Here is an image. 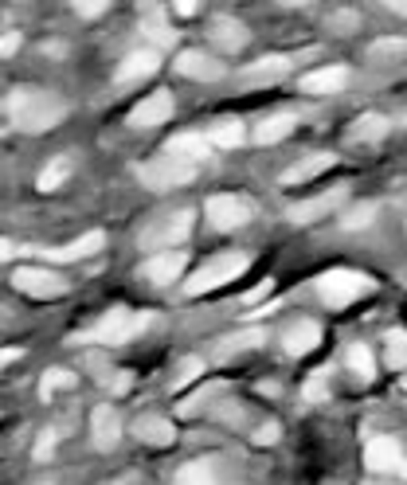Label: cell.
Masks as SVG:
<instances>
[{"label": "cell", "instance_id": "cell-1", "mask_svg": "<svg viewBox=\"0 0 407 485\" xmlns=\"http://www.w3.org/2000/svg\"><path fill=\"white\" fill-rule=\"evenodd\" d=\"M4 110L20 130H28V133H44V130H52V125L63 122V102L47 91H36V86H20V91H12L4 98Z\"/></svg>", "mask_w": 407, "mask_h": 485}, {"label": "cell", "instance_id": "cell-2", "mask_svg": "<svg viewBox=\"0 0 407 485\" xmlns=\"http://www.w3.org/2000/svg\"><path fill=\"white\" fill-rule=\"evenodd\" d=\"M243 271H247V255H216V259H208L200 271L184 282V294L188 298H200L208 290H220L224 282H235Z\"/></svg>", "mask_w": 407, "mask_h": 485}, {"label": "cell", "instance_id": "cell-3", "mask_svg": "<svg viewBox=\"0 0 407 485\" xmlns=\"http://www.w3.org/2000/svg\"><path fill=\"white\" fill-rule=\"evenodd\" d=\"M372 290V279L369 274H356V271H330L317 279V294H322L325 305H333V310H341V305L356 302L361 294Z\"/></svg>", "mask_w": 407, "mask_h": 485}, {"label": "cell", "instance_id": "cell-4", "mask_svg": "<svg viewBox=\"0 0 407 485\" xmlns=\"http://www.w3.org/2000/svg\"><path fill=\"white\" fill-rule=\"evenodd\" d=\"M153 321L149 313H130V310H110L102 321L94 325L91 333H83V341H98V344H122L130 341L134 333H142L145 325Z\"/></svg>", "mask_w": 407, "mask_h": 485}, {"label": "cell", "instance_id": "cell-5", "mask_svg": "<svg viewBox=\"0 0 407 485\" xmlns=\"http://www.w3.org/2000/svg\"><path fill=\"white\" fill-rule=\"evenodd\" d=\"M137 176H142V184L153 188V192H168V188H181L188 181H196V165L176 161V157H157V161L137 168Z\"/></svg>", "mask_w": 407, "mask_h": 485}, {"label": "cell", "instance_id": "cell-6", "mask_svg": "<svg viewBox=\"0 0 407 485\" xmlns=\"http://www.w3.org/2000/svg\"><path fill=\"white\" fill-rule=\"evenodd\" d=\"M192 220H196V215L188 212V207H184V212H176V215H165V220L157 223L153 231L142 235V247H145V251H157V255L176 251V247H181L188 235H192Z\"/></svg>", "mask_w": 407, "mask_h": 485}, {"label": "cell", "instance_id": "cell-7", "mask_svg": "<svg viewBox=\"0 0 407 485\" xmlns=\"http://www.w3.org/2000/svg\"><path fill=\"white\" fill-rule=\"evenodd\" d=\"M349 200V184H337L330 192L313 196V200H297L286 207V215H290V223H313V220H325V215H333L337 207Z\"/></svg>", "mask_w": 407, "mask_h": 485}, {"label": "cell", "instance_id": "cell-8", "mask_svg": "<svg viewBox=\"0 0 407 485\" xmlns=\"http://www.w3.org/2000/svg\"><path fill=\"white\" fill-rule=\"evenodd\" d=\"M204 212L212 220V227H220V231H235V227H243L251 220V204L243 196H212L204 204Z\"/></svg>", "mask_w": 407, "mask_h": 485}, {"label": "cell", "instance_id": "cell-9", "mask_svg": "<svg viewBox=\"0 0 407 485\" xmlns=\"http://www.w3.org/2000/svg\"><path fill=\"white\" fill-rule=\"evenodd\" d=\"M12 286L20 294H32V298H59L67 290V282L52 271H39V266H20L12 274Z\"/></svg>", "mask_w": 407, "mask_h": 485}, {"label": "cell", "instance_id": "cell-10", "mask_svg": "<svg viewBox=\"0 0 407 485\" xmlns=\"http://www.w3.org/2000/svg\"><path fill=\"white\" fill-rule=\"evenodd\" d=\"M364 466L372 473H392V470H403V450L395 439H369V447H364Z\"/></svg>", "mask_w": 407, "mask_h": 485}, {"label": "cell", "instance_id": "cell-11", "mask_svg": "<svg viewBox=\"0 0 407 485\" xmlns=\"http://www.w3.org/2000/svg\"><path fill=\"white\" fill-rule=\"evenodd\" d=\"M173 117V94L168 91H157V94H149L142 98V102L134 106V114H130V125H137V130H149V125H161Z\"/></svg>", "mask_w": 407, "mask_h": 485}, {"label": "cell", "instance_id": "cell-12", "mask_svg": "<svg viewBox=\"0 0 407 485\" xmlns=\"http://www.w3.org/2000/svg\"><path fill=\"white\" fill-rule=\"evenodd\" d=\"M184 266H188V255H184V251H165V255H153V259L142 266V274H145L149 282L165 286V282H176V279H181Z\"/></svg>", "mask_w": 407, "mask_h": 485}, {"label": "cell", "instance_id": "cell-13", "mask_svg": "<svg viewBox=\"0 0 407 485\" xmlns=\"http://www.w3.org/2000/svg\"><path fill=\"white\" fill-rule=\"evenodd\" d=\"M102 243H106L102 231H86L83 239H75L67 247H55V251H39V255H47L52 263H78V259H91L94 251H102Z\"/></svg>", "mask_w": 407, "mask_h": 485}, {"label": "cell", "instance_id": "cell-14", "mask_svg": "<svg viewBox=\"0 0 407 485\" xmlns=\"http://www.w3.org/2000/svg\"><path fill=\"white\" fill-rule=\"evenodd\" d=\"M168 157H176V161H188V165H200L208 153H212V141H208L204 133H176L173 141L165 145Z\"/></svg>", "mask_w": 407, "mask_h": 485}, {"label": "cell", "instance_id": "cell-15", "mask_svg": "<svg viewBox=\"0 0 407 485\" xmlns=\"http://www.w3.org/2000/svg\"><path fill=\"white\" fill-rule=\"evenodd\" d=\"M176 71L188 75V78H204V83H212V78L224 75V63H216V59L204 55V52H181L176 55Z\"/></svg>", "mask_w": 407, "mask_h": 485}, {"label": "cell", "instance_id": "cell-16", "mask_svg": "<svg viewBox=\"0 0 407 485\" xmlns=\"http://www.w3.org/2000/svg\"><path fill=\"white\" fill-rule=\"evenodd\" d=\"M157 67H161V55L157 52H134V55H126L122 59V67H118V83H137V78H149V75H157Z\"/></svg>", "mask_w": 407, "mask_h": 485}, {"label": "cell", "instance_id": "cell-17", "mask_svg": "<svg viewBox=\"0 0 407 485\" xmlns=\"http://www.w3.org/2000/svg\"><path fill=\"white\" fill-rule=\"evenodd\" d=\"M91 431H94V447L98 450H110L118 442V434H122V423H118V415L110 403H102V408H94L91 415Z\"/></svg>", "mask_w": 407, "mask_h": 485}, {"label": "cell", "instance_id": "cell-18", "mask_svg": "<svg viewBox=\"0 0 407 485\" xmlns=\"http://www.w3.org/2000/svg\"><path fill=\"white\" fill-rule=\"evenodd\" d=\"M333 161H337L333 153H310L305 161H297L294 168H286L282 184H305V181H313V176H322L325 168H333Z\"/></svg>", "mask_w": 407, "mask_h": 485}, {"label": "cell", "instance_id": "cell-19", "mask_svg": "<svg viewBox=\"0 0 407 485\" xmlns=\"http://www.w3.org/2000/svg\"><path fill=\"white\" fill-rule=\"evenodd\" d=\"M349 83V71L345 67H322V71H310L302 78V91H310V94H333V91H341V86Z\"/></svg>", "mask_w": 407, "mask_h": 485}, {"label": "cell", "instance_id": "cell-20", "mask_svg": "<svg viewBox=\"0 0 407 485\" xmlns=\"http://www.w3.org/2000/svg\"><path fill=\"white\" fill-rule=\"evenodd\" d=\"M282 341H286V352L290 356H305V352H313L317 344H322V329H317L313 321H297Z\"/></svg>", "mask_w": 407, "mask_h": 485}, {"label": "cell", "instance_id": "cell-21", "mask_svg": "<svg viewBox=\"0 0 407 485\" xmlns=\"http://www.w3.org/2000/svg\"><path fill=\"white\" fill-rule=\"evenodd\" d=\"M294 125H297L294 114H274V117H266L259 130H255V141H259V145H278V141H286V137L294 133Z\"/></svg>", "mask_w": 407, "mask_h": 485}, {"label": "cell", "instance_id": "cell-22", "mask_svg": "<svg viewBox=\"0 0 407 485\" xmlns=\"http://www.w3.org/2000/svg\"><path fill=\"white\" fill-rule=\"evenodd\" d=\"M290 71V59L286 55H263V59H255L251 67L243 71V78H251V83H274L278 75H286Z\"/></svg>", "mask_w": 407, "mask_h": 485}, {"label": "cell", "instance_id": "cell-23", "mask_svg": "<svg viewBox=\"0 0 407 485\" xmlns=\"http://www.w3.org/2000/svg\"><path fill=\"white\" fill-rule=\"evenodd\" d=\"M71 153H59V157H52V161H47V168L44 173H39V181H36V188L39 192H55L59 184L67 181V176H71Z\"/></svg>", "mask_w": 407, "mask_h": 485}, {"label": "cell", "instance_id": "cell-24", "mask_svg": "<svg viewBox=\"0 0 407 485\" xmlns=\"http://www.w3.org/2000/svg\"><path fill=\"white\" fill-rule=\"evenodd\" d=\"M208 141L216 145V150H235V145H243V122L240 117H227V122H216V130Z\"/></svg>", "mask_w": 407, "mask_h": 485}, {"label": "cell", "instance_id": "cell-25", "mask_svg": "<svg viewBox=\"0 0 407 485\" xmlns=\"http://www.w3.org/2000/svg\"><path fill=\"white\" fill-rule=\"evenodd\" d=\"M216 44L220 47H227V52H235V47H243L247 44V32H243V24H235V20H227V16H220L216 20Z\"/></svg>", "mask_w": 407, "mask_h": 485}, {"label": "cell", "instance_id": "cell-26", "mask_svg": "<svg viewBox=\"0 0 407 485\" xmlns=\"http://www.w3.org/2000/svg\"><path fill=\"white\" fill-rule=\"evenodd\" d=\"M137 434H142L145 442H157V447L176 439V431H173V423H168V419H142V423H137Z\"/></svg>", "mask_w": 407, "mask_h": 485}, {"label": "cell", "instance_id": "cell-27", "mask_svg": "<svg viewBox=\"0 0 407 485\" xmlns=\"http://www.w3.org/2000/svg\"><path fill=\"white\" fill-rule=\"evenodd\" d=\"M384 133H388V122H384L380 114H364V117H356V130H353L356 141H380Z\"/></svg>", "mask_w": 407, "mask_h": 485}, {"label": "cell", "instance_id": "cell-28", "mask_svg": "<svg viewBox=\"0 0 407 485\" xmlns=\"http://www.w3.org/2000/svg\"><path fill=\"white\" fill-rule=\"evenodd\" d=\"M349 368L361 376V380H372V372H376V364H372V352H369V344H353L349 349Z\"/></svg>", "mask_w": 407, "mask_h": 485}, {"label": "cell", "instance_id": "cell-29", "mask_svg": "<svg viewBox=\"0 0 407 485\" xmlns=\"http://www.w3.org/2000/svg\"><path fill=\"white\" fill-rule=\"evenodd\" d=\"M302 395H305V400H310V403H317V400H330V372H325V368L310 372V380H305Z\"/></svg>", "mask_w": 407, "mask_h": 485}, {"label": "cell", "instance_id": "cell-30", "mask_svg": "<svg viewBox=\"0 0 407 485\" xmlns=\"http://www.w3.org/2000/svg\"><path fill=\"white\" fill-rule=\"evenodd\" d=\"M59 388H75V376L67 372V368H52V372H44V384H39V395H52V392H59Z\"/></svg>", "mask_w": 407, "mask_h": 485}, {"label": "cell", "instance_id": "cell-31", "mask_svg": "<svg viewBox=\"0 0 407 485\" xmlns=\"http://www.w3.org/2000/svg\"><path fill=\"white\" fill-rule=\"evenodd\" d=\"M176 485H216L212 470L204 466V462H192V466H184L181 473H176Z\"/></svg>", "mask_w": 407, "mask_h": 485}, {"label": "cell", "instance_id": "cell-32", "mask_svg": "<svg viewBox=\"0 0 407 485\" xmlns=\"http://www.w3.org/2000/svg\"><path fill=\"white\" fill-rule=\"evenodd\" d=\"M388 364L392 368H407V333H388Z\"/></svg>", "mask_w": 407, "mask_h": 485}, {"label": "cell", "instance_id": "cell-33", "mask_svg": "<svg viewBox=\"0 0 407 485\" xmlns=\"http://www.w3.org/2000/svg\"><path fill=\"white\" fill-rule=\"evenodd\" d=\"M372 215H376V204H361V207H353V212H345L341 227H345V231H356V227H369V223H372Z\"/></svg>", "mask_w": 407, "mask_h": 485}, {"label": "cell", "instance_id": "cell-34", "mask_svg": "<svg viewBox=\"0 0 407 485\" xmlns=\"http://www.w3.org/2000/svg\"><path fill=\"white\" fill-rule=\"evenodd\" d=\"M407 52V39H400V36H395V39H376V44H372V55H403Z\"/></svg>", "mask_w": 407, "mask_h": 485}, {"label": "cell", "instance_id": "cell-35", "mask_svg": "<svg viewBox=\"0 0 407 485\" xmlns=\"http://www.w3.org/2000/svg\"><path fill=\"white\" fill-rule=\"evenodd\" d=\"M200 372H204V360H188L184 368H181V376H176V380H173V388L181 392L184 384H192V380H196V376H200Z\"/></svg>", "mask_w": 407, "mask_h": 485}, {"label": "cell", "instance_id": "cell-36", "mask_svg": "<svg viewBox=\"0 0 407 485\" xmlns=\"http://www.w3.org/2000/svg\"><path fill=\"white\" fill-rule=\"evenodd\" d=\"M52 450H55V434H52V431L39 434V442H36V462H47V458H52Z\"/></svg>", "mask_w": 407, "mask_h": 485}, {"label": "cell", "instance_id": "cell-37", "mask_svg": "<svg viewBox=\"0 0 407 485\" xmlns=\"http://www.w3.org/2000/svg\"><path fill=\"white\" fill-rule=\"evenodd\" d=\"M20 52V32H4L0 36V55H12Z\"/></svg>", "mask_w": 407, "mask_h": 485}, {"label": "cell", "instance_id": "cell-38", "mask_svg": "<svg viewBox=\"0 0 407 485\" xmlns=\"http://www.w3.org/2000/svg\"><path fill=\"white\" fill-rule=\"evenodd\" d=\"M106 4L102 0H86V4H78V16H102Z\"/></svg>", "mask_w": 407, "mask_h": 485}, {"label": "cell", "instance_id": "cell-39", "mask_svg": "<svg viewBox=\"0 0 407 485\" xmlns=\"http://www.w3.org/2000/svg\"><path fill=\"white\" fill-rule=\"evenodd\" d=\"M20 255V247L12 239H0V263H8V259H16Z\"/></svg>", "mask_w": 407, "mask_h": 485}, {"label": "cell", "instance_id": "cell-40", "mask_svg": "<svg viewBox=\"0 0 407 485\" xmlns=\"http://www.w3.org/2000/svg\"><path fill=\"white\" fill-rule=\"evenodd\" d=\"M266 294H271V279H266L263 286H255V290L247 294V305H251V302H259V298H266Z\"/></svg>", "mask_w": 407, "mask_h": 485}, {"label": "cell", "instance_id": "cell-41", "mask_svg": "<svg viewBox=\"0 0 407 485\" xmlns=\"http://www.w3.org/2000/svg\"><path fill=\"white\" fill-rule=\"evenodd\" d=\"M274 439H278V423H266V427L259 431V442L266 447V442H274Z\"/></svg>", "mask_w": 407, "mask_h": 485}, {"label": "cell", "instance_id": "cell-42", "mask_svg": "<svg viewBox=\"0 0 407 485\" xmlns=\"http://www.w3.org/2000/svg\"><path fill=\"white\" fill-rule=\"evenodd\" d=\"M176 12H181V16H192L196 4H192V0H181V4H176Z\"/></svg>", "mask_w": 407, "mask_h": 485}, {"label": "cell", "instance_id": "cell-43", "mask_svg": "<svg viewBox=\"0 0 407 485\" xmlns=\"http://www.w3.org/2000/svg\"><path fill=\"white\" fill-rule=\"evenodd\" d=\"M388 8H392V12H400V16H407V0H388Z\"/></svg>", "mask_w": 407, "mask_h": 485}, {"label": "cell", "instance_id": "cell-44", "mask_svg": "<svg viewBox=\"0 0 407 485\" xmlns=\"http://www.w3.org/2000/svg\"><path fill=\"white\" fill-rule=\"evenodd\" d=\"M16 356H20V349H4V352H0V364H8V360H16Z\"/></svg>", "mask_w": 407, "mask_h": 485}, {"label": "cell", "instance_id": "cell-45", "mask_svg": "<svg viewBox=\"0 0 407 485\" xmlns=\"http://www.w3.org/2000/svg\"><path fill=\"white\" fill-rule=\"evenodd\" d=\"M403 388H407V380H403Z\"/></svg>", "mask_w": 407, "mask_h": 485}]
</instances>
